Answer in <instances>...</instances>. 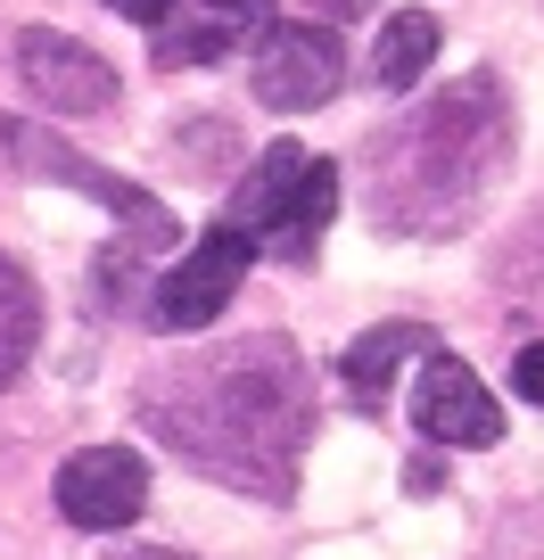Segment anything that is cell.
I'll use <instances>...</instances> for the list:
<instances>
[{"label":"cell","instance_id":"9a60e30c","mask_svg":"<svg viewBox=\"0 0 544 560\" xmlns=\"http://www.w3.org/2000/svg\"><path fill=\"white\" fill-rule=\"evenodd\" d=\"M107 9L132 18V25H165V18H174V0H107Z\"/></svg>","mask_w":544,"mask_h":560},{"label":"cell","instance_id":"7c38bea8","mask_svg":"<svg viewBox=\"0 0 544 560\" xmlns=\"http://www.w3.org/2000/svg\"><path fill=\"white\" fill-rule=\"evenodd\" d=\"M25 338H34V289H25V280L9 272V264H0V380L18 371Z\"/></svg>","mask_w":544,"mask_h":560},{"label":"cell","instance_id":"30bf717a","mask_svg":"<svg viewBox=\"0 0 544 560\" xmlns=\"http://www.w3.org/2000/svg\"><path fill=\"white\" fill-rule=\"evenodd\" d=\"M298 174H305V149H298V140H273V149H264V158L247 165V182H240V190H231V214H223V223H240L247 240L264 247V231H273V214L289 207V190H298Z\"/></svg>","mask_w":544,"mask_h":560},{"label":"cell","instance_id":"52a82bcc","mask_svg":"<svg viewBox=\"0 0 544 560\" xmlns=\"http://www.w3.org/2000/svg\"><path fill=\"white\" fill-rule=\"evenodd\" d=\"M413 429L429 445H454V454H478V445L504 438V404L478 387V371L462 354H429L421 363V387H413Z\"/></svg>","mask_w":544,"mask_h":560},{"label":"cell","instance_id":"ba28073f","mask_svg":"<svg viewBox=\"0 0 544 560\" xmlns=\"http://www.w3.org/2000/svg\"><path fill=\"white\" fill-rule=\"evenodd\" d=\"M445 338L438 330H421V322H387V330H363L347 354H338V380H347V396L363 404V412H380L387 404V380H396V363H413V354H438Z\"/></svg>","mask_w":544,"mask_h":560},{"label":"cell","instance_id":"4fadbf2b","mask_svg":"<svg viewBox=\"0 0 544 560\" xmlns=\"http://www.w3.org/2000/svg\"><path fill=\"white\" fill-rule=\"evenodd\" d=\"M231 50V25H182V34H158V67H207V58Z\"/></svg>","mask_w":544,"mask_h":560},{"label":"cell","instance_id":"6da1fadb","mask_svg":"<svg viewBox=\"0 0 544 560\" xmlns=\"http://www.w3.org/2000/svg\"><path fill=\"white\" fill-rule=\"evenodd\" d=\"M149 420H158V438L182 462L231 478V487H264V494H289L298 445L314 429L305 371L289 354V338H247V347L198 354L190 380H182V404L149 412Z\"/></svg>","mask_w":544,"mask_h":560},{"label":"cell","instance_id":"7a4b0ae2","mask_svg":"<svg viewBox=\"0 0 544 560\" xmlns=\"http://www.w3.org/2000/svg\"><path fill=\"white\" fill-rule=\"evenodd\" d=\"M0 149L25 165L34 182H67V190H83L91 207H107L116 223H132V247H174V214H165V198H149L141 182L124 174H100V165L74 149V140H58L50 124H25V116H0Z\"/></svg>","mask_w":544,"mask_h":560},{"label":"cell","instance_id":"e0dca14e","mask_svg":"<svg viewBox=\"0 0 544 560\" xmlns=\"http://www.w3.org/2000/svg\"><path fill=\"white\" fill-rule=\"evenodd\" d=\"M207 9H247V0H207Z\"/></svg>","mask_w":544,"mask_h":560},{"label":"cell","instance_id":"5bb4252c","mask_svg":"<svg viewBox=\"0 0 544 560\" xmlns=\"http://www.w3.org/2000/svg\"><path fill=\"white\" fill-rule=\"evenodd\" d=\"M511 396H520V404H536V412H544V338H536V347H520V354H511Z\"/></svg>","mask_w":544,"mask_h":560},{"label":"cell","instance_id":"9c48e42d","mask_svg":"<svg viewBox=\"0 0 544 560\" xmlns=\"http://www.w3.org/2000/svg\"><path fill=\"white\" fill-rule=\"evenodd\" d=\"M331 214H338V165H331V158H305L298 190H289V207L273 214V231H264V247H256V256L305 264V256L322 247V231H331Z\"/></svg>","mask_w":544,"mask_h":560},{"label":"cell","instance_id":"277c9868","mask_svg":"<svg viewBox=\"0 0 544 560\" xmlns=\"http://www.w3.org/2000/svg\"><path fill=\"white\" fill-rule=\"evenodd\" d=\"M247 264H256V240H247L240 223L198 231V240L182 247V264L158 280V305H149V322H158V330H207V322L223 314L231 298H240Z\"/></svg>","mask_w":544,"mask_h":560},{"label":"cell","instance_id":"3957f363","mask_svg":"<svg viewBox=\"0 0 544 560\" xmlns=\"http://www.w3.org/2000/svg\"><path fill=\"white\" fill-rule=\"evenodd\" d=\"M247 83H256L264 107H281V116H305V107H331L338 83H347V50H338L331 25H305V18H281L264 25L256 50H247Z\"/></svg>","mask_w":544,"mask_h":560},{"label":"cell","instance_id":"2e32d148","mask_svg":"<svg viewBox=\"0 0 544 560\" xmlns=\"http://www.w3.org/2000/svg\"><path fill=\"white\" fill-rule=\"evenodd\" d=\"M124 560H190V552H124Z\"/></svg>","mask_w":544,"mask_h":560},{"label":"cell","instance_id":"5b68a950","mask_svg":"<svg viewBox=\"0 0 544 560\" xmlns=\"http://www.w3.org/2000/svg\"><path fill=\"white\" fill-rule=\"evenodd\" d=\"M18 74H25L42 116H100V107H116V67L91 42L58 34V25L18 34Z\"/></svg>","mask_w":544,"mask_h":560},{"label":"cell","instance_id":"8fae6325","mask_svg":"<svg viewBox=\"0 0 544 560\" xmlns=\"http://www.w3.org/2000/svg\"><path fill=\"white\" fill-rule=\"evenodd\" d=\"M429 58H438V18H429V9L380 18V42H371V83L380 91H413L429 74Z\"/></svg>","mask_w":544,"mask_h":560},{"label":"cell","instance_id":"8992f818","mask_svg":"<svg viewBox=\"0 0 544 560\" xmlns=\"http://www.w3.org/2000/svg\"><path fill=\"white\" fill-rule=\"evenodd\" d=\"M149 503V462L132 445H83V454L58 462V511L67 527H91V536H116L132 527Z\"/></svg>","mask_w":544,"mask_h":560}]
</instances>
